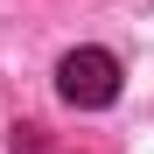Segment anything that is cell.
<instances>
[{
	"label": "cell",
	"mask_w": 154,
	"mask_h": 154,
	"mask_svg": "<svg viewBox=\"0 0 154 154\" xmlns=\"http://www.w3.org/2000/svg\"><path fill=\"white\" fill-rule=\"evenodd\" d=\"M56 91L77 112H105L119 98V56L112 49H70V56L56 63Z\"/></svg>",
	"instance_id": "cell-1"
},
{
	"label": "cell",
	"mask_w": 154,
	"mask_h": 154,
	"mask_svg": "<svg viewBox=\"0 0 154 154\" xmlns=\"http://www.w3.org/2000/svg\"><path fill=\"white\" fill-rule=\"evenodd\" d=\"M14 154H49V140H42V126H14Z\"/></svg>",
	"instance_id": "cell-2"
}]
</instances>
